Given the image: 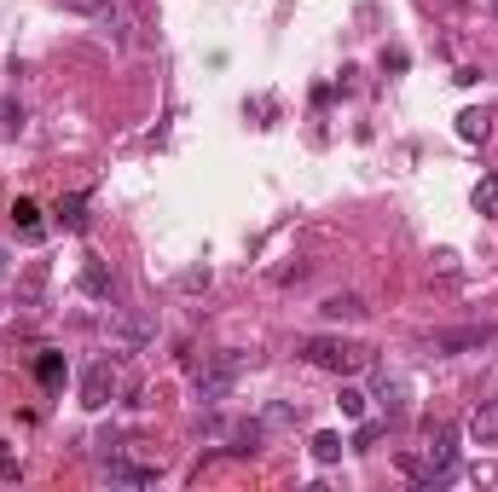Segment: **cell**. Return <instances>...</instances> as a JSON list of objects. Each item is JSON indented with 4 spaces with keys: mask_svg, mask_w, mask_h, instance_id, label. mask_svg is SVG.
I'll use <instances>...</instances> for the list:
<instances>
[{
    "mask_svg": "<svg viewBox=\"0 0 498 492\" xmlns=\"http://www.w3.org/2000/svg\"><path fill=\"white\" fill-rule=\"evenodd\" d=\"M493 342H498V325H458V330H435L429 353L452 360V353H476V348H493Z\"/></svg>",
    "mask_w": 498,
    "mask_h": 492,
    "instance_id": "cell-4",
    "label": "cell"
},
{
    "mask_svg": "<svg viewBox=\"0 0 498 492\" xmlns=\"http://www.w3.org/2000/svg\"><path fill=\"white\" fill-rule=\"evenodd\" d=\"M376 400H383L388 423H400V417H406V383H383V394H376Z\"/></svg>",
    "mask_w": 498,
    "mask_h": 492,
    "instance_id": "cell-16",
    "label": "cell"
},
{
    "mask_svg": "<svg viewBox=\"0 0 498 492\" xmlns=\"http://www.w3.org/2000/svg\"><path fill=\"white\" fill-rule=\"evenodd\" d=\"M0 481H18V458H12L6 446H0Z\"/></svg>",
    "mask_w": 498,
    "mask_h": 492,
    "instance_id": "cell-22",
    "label": "cell"
},
{
    "mask_svg": "<svg viewBox=\"0 0 498 492\" xmlns=\"http://www.w3.org/2000/svg\"><path fill=\"white\" fill-rule=\"evenodd\" d=\"M238 371H244V353H238V348L215 353V360L198 371V400H203V405H221L226 394L238 388Z\"/></svg>",
    "mask_w": 498,
    "mask_h": 492,
    "instance_id": "cell-3",
    "label": "cell"
},
{
    "mask_svg": "<svg viewBox=\"0 0 498 492\" xmlns=\"http://www.w3.org/2000/svg\"><path fill=\"white\" fill-rule=\"evenodd\" d=\"M469 440L476 446H498V400H481L469 411Z\"/></svg>",
    "mask_w": 498,
    "mask_h": 492,
    "instance_id": "cell-7",
    "label": "cell"
},
{
    "mask_svg": "<svg viewBox=\"0 0 498 492\" xmlns=\"http://www.w3.org/2000/svg\"><path fill=\"white\" fill-rule=\"evenodd\" d=\"M12 226H18L23 238H41V232H46V226H41V208H35L30 197H18V203H12Z\"/></svg>",
    "mask_w": 498,
    "mask_h": 492,
    "instance_id": "cell-11",
    "label": "cell"
},
{
    "mask_svg": "<svg viewBox=\"0 0 498 492\" xmlns=\"http://www.w3.org/2000/svg\"><path fill=\"white\" fill-rule=\"evenodd\" d=\"M0 273H6V255H0Z\"/></svg>",
    "mask_w": 498,
    "mask_h": 492,
    "instance_id": "cell-23",
    "label": "cell"
},
{
    "mask_svg": "<svg viewBox=\"0 0 498 492\" xmlns=\"http://www.w3.org/2000/svg\"><path fill=\"white\" fill-rule=\"evenodd\" d=\"M400 470H406L418 487L452 481V475H458V435L446 423H435L429 428V452H423V458H418V452H400Z\"/></svg>",
    "mask_w": 498,
    "mask_h": 492,
    "instance_id": "cell-1",
    "label": "cell"
},
{
    "mask_svg": "<svg viewBox=\"0 0 498 492\" xmlns=\"http://www.w3.org/2000/svg\"><path fill=\"white\" fill-rule=\"evenodd\" d=\"M105 475H111L116 487H151V481H156V463H128V458H111V463H105Z\"/></svg>",
    "mask_w": 498,
    "mask_h": 492,
    "instance_id": "cell-8",
    "label": "cell"
},
{
    "mask_svg": "<svg viewBox=\"0 0 498 492\" xmlns=\"http://www.w3.org/2000/svg\"><path fill=\"white\" fill-rule=\"evenodd\" d=\"M319 313L331 318V325H359V318H366V301H359L354 290H342V295H325Z\"/></svg>",
    "mask_w": 498,
    "mask_h": 492,
    "instance_id": "cell-6",
    "label": "cell"
},
{
    "mask_svg": "<svg viewBox=\"0 0 498 492\" xmlns=\"http://www.w3.org/2000/svg\"><path fill=\"white\" fill-rule=\"evenodd\" d=\"M111 290H116V278H111V267H105V261H88V267H81V295L111 301Z\"/></svg>",
    "mask_w": 498,
    "mask_h": 492,
    "instance_id": "cell-10",
    "label": "cell"
},
{
    "mask_svg": "<svg viewBox=\"0 0 498 492\" xmlns=\"http://www.w3.org/2000/svg\"><path fill=\"white\" fill-rule=\"evenodd\" d=\"M487 133H493V116H487V110H481V105L458 110V140H464V145H481V140H487Z\"/></svg>",
    "mask_w": 498,
    "mask_h": 492,
    "instance_id": "cell-9",
    "label": "cell"
},
{
    "mask_svg": "<svg viewBox=\"0 0 498 492\" xmlns=\"http://www.w3.org/2000/svg\"><path fill=\"white\" fill-rule=\"evenodd\" d=\"M313 458H319V463H336V458H342V435H331V428H325V435H313Z\"/></svg>",
    "mask_w": 498,
    "mask_h": 492,
    "instance_id": "cell-18",
    "label": "cell"
},
{
    "mask_svg": "<svg viewBox=\"0 0 498 492\" xmlns=\"http://www.w3.org/2000/svg\"><path fill=\"white\" fill-rule=\"evenodd\" d=\"M53 6H64V12H81V18H99V12H111V0H53Z\"/></svg>",
    "mask_w": 498,
    "mask_h": 492,
    "instance_id": "cell-21",
    "label": "cell"
},
{
    "mask_svg": "<svg viewBox=\"0 0 498 492\" xmlns=\"http://www.w3.org/2000/svg\"><path fill=\"white\" fill-rule=\"evenodd\" d=\"M476 208H481V215H493V208H498V174H487L476 186Z\"/></svg>",
    "mask_w": 498,
    "mask_h": 492,
    "instance_id": "cell-20",
    "label": "cell"
},
{
    "mask_svg": "<svg viewBox=\"0 0 498 492\" xmlns=\"http://www.w3.org/2000/svg\"><path fill=\"white\" fill-rule=\"evenodd\" d=\"M41 290H46V273H41V267H35V273H30V278H23V284H18V301H23V307H35V301H41Z\"/></svg>",
    "mask_w": 498,
    "mask_h": 492,
    "instance_id": "cell-19",
    "label": "cell"
},
{
    "mask_svg": "<svg viewBox=\"0 0 498 492\" xmlns=\"http://www.w3.org/2000/svg\"><path fill=\"white\" fill-rule=\"evenodd\" d=\"M58 226L64 232H88V197H64V203H58Z\"/></svg>",
    "mask_w": 498,
    "mask_h": 492,
    "instance_id": "cell-12",
    "label": "cell"
},
{
    "mask_svg": "<svg viewBox=\"0 0 498 492\" xmlns=\"http://www.w3.org/2000/svg\"><path fill=\"white\" fill-rule=\"evenodd\" d=\"M487 6H493V12H498V0H487Z\"/></svg>",
    "mask_w": 498,
    "mask_h": 492,
    "instance_id": "cell-24",
    "label": "cell"
},
{
    "mask_svg": "<svg viewBox=\"0 0 498 492\" xmlns=\"http://www.w3.org/2000/svg\"><path fill=\"white\" fill-rule=\"evenodd\" d=\"M35 377H41L46 388H58L64 383V353H41V360H35Z\"/></svg>",
    "mask_w": 498,
    "mask_h": 492,
    "instance_id": "cell-17",
    "label": "cell"
},
{
    "mask_svg": "<svg viewBox=\"0 0 498 492\" xmlns=\"http://www.w3.org/2000/svg\"><path fill=\"white\" fill-rule=\"evenodd\" d=\"M336 405H342V417H354V423H359V417H366V405H371V394H366V388H354V383H342Z\"/></svg>",
    "mask_w": 498,
    "mask_h": 492,
    "instance_id": "cell-15",
    "label": "cell"
},
{
    "mask_svg": "<svg viewBox=\"0 0 498 492\" xmlns=\"http://www.w3.org/2000/svg\"><path fill=\"white\" fill-rule=\"evenodd\" d=\"M261 440H266V423H244V428H232V446H226V452L249 458V452H261Z\"/></svg>",
    "mask_w": 498,
    "mask_h": 492,
    "instance_id": "cell-13",
    "label": "cell"
},
{
    "mask_svg": "<svg viewBox=\"0 0 498 492\" xmlns=\"http://www.w3.org/2000/svg\"><path fill=\"white\" fill-rule=\"evenodd\" d=\"M116 342H122V348H145V342H151V325H145V318H116Z\"/></svg>",
    "mask_w": 498,
    "mask_h": 492,
    "instance_id": "cell-14",
    "label": "cell"
},
{
    "mask_svg": "<svg viewBox=\"0 0 498 492\" xmlns=\"http://www.w3.org/2000/svg\"><path fill=\"white\" fill-rule=\"evenodd\" d=\"M301 360L319 365V371H331V377H354V371L371 365V348L342 342V336H313V342H301Z\"/></svg>",
    "mask_w": 498,
    "mask_h": 492,
    "instance_id": "cell-2",
    "label": "cell"
},
{
    "mask_svg": "<svg viewBox=\"0 0 498 492\" xmlns=\"http://www.w3.org/2000/svg\"><path fill=\"white\" fill-rule=\"evenodd\" d=\"M111 394H116V365L111 360H93L88 371H81V405H88V411H105Z\"/></svg>",
    "mask_w": 498,
    "mask_h": 492,
    "instance_id": "cell-5",
    "label": "cell"
}]
</instances>
